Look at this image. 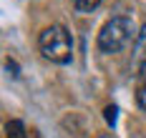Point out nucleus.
<instances>
[{
    "label": "nucleus",
    "mask_w": 146,
    "mask_h": 138,
    "mask_svg": "<svg viewBox=\"0 0 146 138\" xmlns=\"http://www.w3.org/2000/svg\"><path fill=\"white\" fill-rule=\"evenodd\" d=\"M38 48L45 60L58 65H66L73 58V38L63 25H48L38 38Z\"/></svg>",
    "instance_id": "nucleus-1"
},
{
    "label": "nucleus",
    "mask_w": 146,
    "mask_h": 138,
    "mask_svg": "<svg viewBox=\"0 0 146 138\" xmlns=\"http://www.w3.org/2000/svg\"><path fill=\"white\" fill-rule=\"evenodd\" d=\"M133 38V20L129 15H113L106 20V25L98 33V50L101 53H118L129 45Z\"/></svg>",
    "instance_id": "nucleus-2"
},
{
    "label": "nucleus",
    "mask_w": 146,
    "mask_h": 138,
    "mask_svg": "<svg viewBox=\"0 0 146 138\" xmlns=\"http://www.w3.org/2000/svg\"><path fill=\"white\" fill-rule=\"evenodd\" d=\"M131 73L141 76L146 73V25L139 28L136 40H133V53H131Z\"/></svg>",
    "instance_id": "nucleus-3"
},
{
    "label": "nucleus",
    "mask_w": 146,
    "mask_h": 138,
    "mask_svg": "<svg viewBox=\"0 0 146 138\" xmlns=\"http://www.w3.org/2000/svg\"><path fill=\"white\" fill-rule=\"evenodd\" d=\"M5 133H8V138H28L23 121H8V126H5Z\"/></svg>",
    "instance_id": "nucleus-4"
},
{
    "label": "nucleus",
    "mask_w": 146,
    "mask_h": 138,
    "mask_svg": "<svg viewBox=\"0 0 146 138\" xmlns=\"http://www.w3.org/2000/svg\"><path fill=\"white\" fill-rule=\"evenodd\" d=\"M71 3H73V8L81 10V13H91V10H96L101 5V0H71Z\"/></svg>",
    "instance_id": "nucleus-5"
},
{
    "label": "nucleus",
    "mask_w": 146,
    "mask_h": 138,
    "mask_svg": "<svg viewBox=\"0 0 146 138\" xmlns=\"http://www.w3.org/2000/svg\"><path fill=\"white\" fill-rule=\"evenodd\" d=\"M103 118H106V123L113 128V126H116V118H118V108H116V106H106V110H103Z\"/></svg>",
    "instance_id": "nucleus-6"
},
{
    "label": "nucleus",
    "mask_w": 146,
    "mask_h": 138,
    "mask_svg": "<svg viewBox=\"0 0 146 138\" xmlns=\"http://www.w3.org/2000/svg\"><path fill=\"white\" fill-rule=\"evenodd\" d=\"M136 103H139L141 110H146V85H141V88L136 91Z\"/></svg>",
    "instance_id": "nucleus-7"
},
{
    "label": "nucleus",
    "mask_w": 146,
    "mask_h": 138,
    "mask_svg": "<svg viewBox=\"0 0 146 138\" xmlns=\"http://www.w3.org/2000/svg\"><path fill=\"white\" fill-rule=\"evenodd\" d=\"M5 68H8V73H10L13 78H18V76H20V73H18V70H20V68H18V63H15V60H10V58L5 60Z\"/></svg>",
    "instance_id": "nucleus-8"
},
{
    "label": "nucleus",
    "mask_w": 146,
    "mask_h": 138,
    "mask_svg": "<svg viewBox=\"0 0 146 138\" xmlns=\"http://www.w3.org/2000/svg\"><path fill=\"white\" fill-rule=\"evenodd\" d=\"M98 138H113V136H98Z\"/></svg>",
    "instance_id": "nucleus-9"
}]
</instances>
